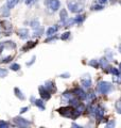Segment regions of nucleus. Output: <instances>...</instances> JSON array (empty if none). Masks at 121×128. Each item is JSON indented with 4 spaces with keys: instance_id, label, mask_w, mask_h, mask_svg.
<instances>
[{
    "instance_id": "obj_1",
    "label": "nucleus",
    "mask_w": 121,
    "mask_h": 128,
    "mask_svg": "<svg viewBox=\"0 0 121 128\" xmlns=\"http://www.w3.org/2000/svg\"><path fill=\"white\" fill-rule=\"evenodd\" d=\"M98 91L101 94L107 95L108 93H111L113 91V85L112 83H109L107 81H100L98 83Z\"/></svg>"
},
{
    "instance_id": "obj_2",
    "label": "nucleus",
    "mask_w": 121,
    "mask_h": 128,
    "mask_svg": "<svg viewBox=\"0 0 121 128\" xmlns=\"http://www.w3.org/2000/svg\"><path fill=\"white\" fill-rule=\"evenodd\" d=\"M45 4L47 5L52 12H56L61 7V3L58 0H47V1H45Z\"/></svg>"
},
{
    "instance_id": "obj_3",
    "label": "nucleus",
    "mask_w": 121,
    "mask_h": 128,
    "mask_svg": "<svg viewBox=\"0 0 121 128\" xmlns=\"http://www.w3.org/2000/svg\"><path fill=\"white\" fill-rule=\"evenodd\" d=\"M14 123L19 127H29V126H31V122H29L28 120H26V119H22V117H20V116H16L14 119Z\"/></svg>"
},
{
    "instance_id": "obj_4",
    "label": "nucleus",
    "mask_w": 121,
    "mask_h": 128,
    "mask_svg": "<svg viewBox=\"0 0 121 128\" xmlns=\"http://www.w3.org/2000/svg\"><path fill=\"white\" fill-rule=\"evenodd\" d=\"M58 113L62 114L63 116H66V117H71L72 116V111L73 109L71 107H62V108L58 109Z\"/></svg>"
},
{
    "instance_id": "obj_5",
    "label": "nucleus",
    "mask_w": 121,
    "mask_h": 128,
    "mask_svg": "<svg viewBox=\"0 0 121 128\" xmlns=\"http://www.w3.org/2000/svg\"><path fill=\"white\" fill-rule=\"evenodd\" d=\"M68 8H69V10H70V12H72V13H79L83 10V5L76 3V2H69Z\"/></svg>"
},
{
    "instance_id": "obj_6",
    "label": "nucleus",
    "mask_w": 121,
    "mask_h": 128,
    "mask_svg": "<svg viewBox=\"0 0 121 128\" xmlns=\"http://www.w3.org/2000/svg\"><path fill=\"white\" fill-rule=\"evenodd\" d=\"M38 90H39V94H40V96H42V99H43V100H48V99H50L51 93L48 92V91L46 90L44 87H39Z\"/></svg>"
},
{
    "instance_id": "obj_7",
    "label": "nucleus",
    "mask_w": 121,
    "mask_h": 128,
    "mask_svg": "<svg viewBox=\"0 0 121 128\" xmlns=\"http://www.w3.org/2000/svg\"><path fill=\"white\" fill-rule=\"evenodd\" d=\"M1 26H2V28L5 30V34H4V35H10L11 31H12V25H11L10 21L2 20L1 21Z\"/></svg>"
},
{
    "instance_id": "obj_8",
    "label": "nucleus",
    "mask_w": 121,
    "mask_h": 128,
    "mask_svg": "<svg viewBox=\"0 0 121 128\" xmlns=\"http://www.w3.org/2000/svg\"><path fill=\"white\" fill-rule=\"evenodd\" d=\"M73 94L77 96L78 99H85L86 97V93L83 89H80V88H77V89L73 90Z\"/></svg>"
},
{
    "instance_id": "obj_9",
    "label": "nucleus",
    "mask_w": 121,
    "mask_h": 128,
    "mask_svg": "<svg viewBox=\"0 0 121 128\" xmlns=\"http://www.w3.org/2000/svg\"><path fill=\"white\" fill-rule=\"evenodd\" d=\"M44 88L48 91V92H50V93L55 92V91H56V88H55V85H54V82H53V81H50V80H49V81H46V82H45Z\"/></svg>"
},
{
    "instance_id": "obj_10",
    "label": "nucleus",
    "mask_w": 121,
    "mask_h": 128,
    "mask_svg": "<svg viewBox=\"0 0 121 128\" xmlns=\"http://www.w3.org/2000/svg\"><path fill=\"white\" fill-rule=\"evenodd\" d=\"M18 35H19V37L21 40H27L29 37V35H30V32H29L28 29L22 28V29H19V30H18Z\"/></svg>"
},
{
    "instance_id": "obj_11",
    "label": "nucleus",
    "mask_w": 121,
    "mask_h": 128,
    "mask_svg": "<svg viewBox=\"0 0 121 128\" xmlns=\"http://www.w3.org/2000/svg\"><path fill=\"white\" fill-rule=\"evenodd\" d=\"M81 83H82V85L85 88V89L90 88L91 87V79H90L89 75H87V77H86V78H82V79H81Z\"/></svg>"
},
{
    "instance_id": "obj_12",
    "label": "nucleus",
    "mask_w": 121,
    "mask_h": 128,
    "mask_svg": "<svg viewBox=\"0 0 121 128\" xmlns=\"http://www.w3.org/2000/svg\"><path fill=\"white\" fill-rule=\"evenodd\" d=\"M58 30V27L57 26H54V27H50L49 29H48L47 31H46V35L47 36H51L53 35V34L56 33V31Z\"/></svg>"
},
{
    "instance_id": "obj_13",
    "label": "nucleus",
    "mask_w": 121,
    "mask_h": 128,
    "mask_svg": "<svg viewBox=\"0 0 121 128\" xmlns=\"http://www.w3.org/2000/svg\"><path fill=\"white\" fill-rule=\"evenodd\" d=\"M33 104L36 107H38L40 110H45L46 107H45V103H44V100H43V99H34Z\"/></svg>"
},
{
    "instance_id": "obj_14",
    "label": "nucleus",
    "mask_w": 121,
    "mask_h": 128,
    "mask_svg": "<svg viewBox=\"0 0 121 128\" xmlns=\"http://www.w3.org/2000/svg\"><path fill=\"white\" fill-rule=\"evenodd\" d=\"M2 45H3V47H7V48H9V49H15L16 48V44L12 41L4 42V43H2Z\"/></svg>"
},
{
    "instance_id": "obj_15",
    "label": "nucleus",
    "mask_w": 121,
    "mask_h": 128,
    "mask_svg": "<svg viewBox=\"0 0 121 128\" xmlns=\"http://www.w3.org/2000/svg\"><path fill=\"white\" fill-rule=\"evenodd\" d=\"M14 92H15V95H16V97H18L19 98L20 100H25V95L22 94V92H21V91L18 89V88H15L14 89Z\"/></svg>"
},
{
    "instance_id": "obj_16",
    "label": "nucleus",
    "mask_w": 121,
    "mask_h": 128,
    "mask_svg": "<svg viewBox=\"0 0 121 128\" xmlns=\"http://www.w3.org/2000/svg\"><path fill=\"white\" fill-rule=\"evenodd\" d=\"M60 16H61V20L62 23H64L67 18H68V13H67V11L65 9H62L61 12H60Z\"/></svg>"
},
{
    "instance_id": "obj_17",
    "label": "nucleus",
    "mask_w": 121,
    "mask_h": 128,
    "mask_svg": "<svg viewBox=\"0 0 121 128\" xmlns=\"http://www.w3.org/2000/svg\"><path fill=\"white\" fill-rule=\"evenodd\" d=\"M85 99H87L88 103H91L96 99V94L93 92H90V93H86V97Z\"/></svg>"
},
{
    "instance_id": "obj_18",
    "label": "nucleus",
    "mask_w": 121,
    "mask_h": 128,
    "mask_svg": "<svg viewBox=\"0 0 121 128\" xmlns=\"http://www.w3.org/2000/svg\"><path fill=\"white\" fill-rule=\"evenodd\" d=\"M0 12H1V14L3 17H7V16L10 15V9L7 7V5H3V7L1 8V10H0Z\"/></svg>"
},
{
    "instance_id": "obj_19",
    "label": "nucleus",
    "mask_w": 121,
    "mask_h": 128,
    "mask_svg": "<svg viewBox=\"0 0 121 128\" xmlns=\"http://www.w3.org/2000/svg\"><path fill=\"white\" fill-rule=\"evenodd\" d=\"M18 1H19V0H7V4L5 5H7L9 9H13V8L18 3Z\"/></svg>"
},
{
    "instance_id": "obj_20",
    "label": "nucleus",
    "mask_w": 121,
    "mask_h": 128,
    "mask_svg": "<svg viewBox=\"0 0 121 128\" xmlns=\"http://www.w3.org/2000/svg\"><path fill=\"white\" fill-rule=\"evenodd\" d=\"M99 65H101L102 66V68H108L109 66H108V61H107V59L106 58H102L101 60H100V63H99Z\"/></svg>"
},
{
    "instance_id": "obj_21",
    "label": "nucleus",
    "mask_w": 121,
    "mask_h": 128,
    "mask_svg": "<svg viewBox=\"0 0 121 128\" xmlns=\"http://www.w3.org/2000/svg\"><path fill=\"white\" fill-rule=\"evenodd\" d=\"M64 27H71L72 25H74V24H76V20H74V18H70V19H69V18H67V19L64 21Z\"/></svg>"
},
{
    "instance_id": "obj_22",
    "label": "nucleus",
    "mask_w": 121,
    "mask_h": 128,
    "mask_svg": "<svg viewBox=\"0 0 121 128\" xmlns=\"http://www.w3.org/2000/svg\"><path fill=\"white\" fill-rule=\"evenodd\" d=\"M69 104H70V105L72 106V107H74V108H76L77 106H79L80 105V101H79V99H78V98H69Z\"/></svg>"
},
{
    "instance_id": "obj_23",
    "label": "nucleus",
    "mask_w": 121,
    "mask_h": 128,
    "mask_svg": "<svg viewBox=\"0 0 121 128\" xmlns=\"http://www.w3.org/2000/svg\"><path fill=\"white\" fill-rule=\"evenodd\" d=\"M36 44H37V43H35V42H28V44H26V46L22 48V50H23V51H26L27 49H31V48H33Z\"/></svg>"
},
{
    "instance_id": "obj_24",
    "label": "nucleus",
    "mask_w": 121,
    "mask_h": 128,
    "mask_svg": "<svg viewBox=\"0 0 121 128\" xmlns=\"http://www.w3.org/2000/svg\"><path fill=\"white\" fill-rule=\"evenodd\" d=\"M74 20H76V24H82L83 21L85 20V16L82 15V14H79L76 18H74Z\"/></svg>"
},
{
    "instance_id": "obj_25",
    "label": "nucleus",
    "mask_w": 121,
    "mask_h": 128,
    "mask_svg": "<svg viewBox=\"0 0 121 128\" xmlns=\"http://www.w3.org/2000/svg\"><path fill=\"white\" fill-rule=\"evenodd\" d=\"M107 72H109L111 74H113L115 77H117V76H120V72H119V69H118L117 67H113L111 68L109 71H107Z\"/></svg>"
},
{
    "instance_id": "obj_26",
    "label": "nucleus",
    "mask_w": 121,
    "mask_h": 128,
    "mask_svg": "<svg viewBox=\"0 0 121 128\" xmlns=\"http://www.w3.org/2000/svg\"><path fill=\"white\" fill-rule=\"evenodd\" d=\"M30 25H31V27L33 29H38V26H39V21L37 20V19H33L30 23Z\"/></svg>"
},
{
    "instance_id": "obj_27",
    "label": "nucleus",
    "mask_w": 121,
    "mask_h": 128,
    "mask_svg": "<svg viewBox=\"0 0 121 128\" xmlns=\"http://www.w3.org/2000/svg\"><path fill=\"white\" fill-rule=\"evenodd\" d=\"M88 64H89L90 66H93V67H95V68H98L99 67V62L97 60H90Z\"/></svg>"
},
{
    "instance_id": "obj_28",
    "label": "nucleus",
    "mask_w": 121,
    "mask_h": 128,
    "mask_svg": "<svg viewBox=\"0 0 121 128\" xmlns=\"http://www.w3.org/2000/svg\"><path fill=\"white\" fill-rule=\"evenodd\" d=\"M5 76H7V69L0 68V78H3Z\"/></svg>"
},
{
    "instance_id": "obj_29",
    "label": "nucleus",
    "mask_w": 121,
    "mask_h": 128,
    "mask_svg": "<svg viewBox=\"0 0 121 128\" xmlns=\"http://www.w3.org/2000/svg\"><path fill=\"white\" fill-rule=\"evenodd\" d=\"M12 71H14V72H16V71H19V68H20V65L19 64H17V63H14V64H12L11 65V67H10Z\"/></svg>"
},
{
    "instance_id": "obj_30",
    "label": "nucleus",
    "mask_w": 121,
    "mask_h": 128,
    "mask_svg": "<svg viewBox=\"0 0 121 128\" xmlns=\"http://www.w3.org/2000/svg\"><path fill=\"white\" fill-rule=\"evenodd\" d=\"M13 59L12 56H9V57H7V58H4V59H2V60H0V63H9L11 62V60Z\"/></svg>"
},
{
    "instance_id": "obj_31",
    "label": "nucleus",
    "mask_w": 121,
    "mask_h": 128,
    "mask_svg": "<svg viewBox=\"0 0 121 128\" xmlns=\"http://www.w3.org/2000/svg\"><path fill=\"white\" fill-rule=\"evenodd\" d=\"M69 36H70V32H65L64 34H62L61 40H63V41H66V40L69 39Z\"/></svg>"
},
{
    "instance_id": "obj_32",
    "label": "nucleus",
    "mask_w": 121,
    "mask_h": 128,
    "mask_svg": "<svg viewBox=\"0 0 121 128\" xmlns=\"http://www.w3.org/2000/svg\"><path fill=\"white\" fill-rule=\"evenodd\" d=\"M103 9H104V7L102 4H97V5H93V10H95V11H101Z\"/></svg>"
},
{
    "instance_id": "obj_33",
    "label": "nucleus",
    "mask_w": 121,
    "mask_h": 128,
    "mask_svg": "<svg viewBox=\"0 0 121 128\" xmlns=\"http://www.w3.org/2000/svg\"><path fill=\"white\" fill-rule=\"evenodd\" d=\"M43 32H44V31H43V29H39V30H35V31H34V33H33V36L34 37H36V36H40V35H42V33H43Z\"/></svg>"
},
{
    "instance_id": "obj_34",
    "label": "nucleus",
    "mask_w": 121,
    "mask_h": 128,
    "mask_svg": "<svg viewBox=\"0 0 121 128\" xmlns=\"http://www.w3.org/2000/svg\"><path fill=\"white\" fill-rule=\"evenodd\" d=\"M9 127V124L4 121H0V128H7Z\"/></svg>"
},
{
    "instance_id": "obj_35",
    "label": "nucleus",
    "mask_w": 121,
    "mask_h": 128,
    "mask_svg": "<svg viewBox=\"0 0 121 128\" xmlns=\"http://www.w3.org/2000/svg\"><path fill=\"white\" fill-rule=\"evenodd\" d=\"M56 39H57V37H56V35H54V36H53V35H51L50 37H49V39H47V40H46V43H49V42H53V41H55V40Z\"/></svg>"
},
{
    "instance_id": "obj_36",
    "label": "nucleus",
    "mask_w": 121,
    "mask_h": 128,
    "mask_svg": "<svg viewBox=\"0 0 121 128\" xmlns=\"http://www.w3.org/2000/svg\"><path fill=\"white\" fill-rule=\"evenodd\" d=\"M114 126H115V121H109L108 123H107V125H106L107 128H112Z\"/></svg>"
},
{
    "instance_id": "obj_37",
    "label": "nucleus",
    "mask_w": 121,
    "mask_h": 128,
    "mask_svg": "<svg viewBox=\"0 0 121 128\" xmlns=\"http://www.w3.org/2000/svg\"><path fill=\"white\" fill-rule=\"evenodd\" d=\"M63 96L69 99V98H71V97H72V94H71V93H69V92H65V93L63 94Z\"/></svg>"
},
{
    "instance_id": "obj_38",
    "label": "nucleus",
    "mask_w": 121,
    "mask_h": 128,
    "mask_svg": "<svg viewBox=\"0 0 121 128\" xmlns=\"http://www.w3.org/2000/svg\"><path fill=\"white\" fill-rule=\"evenodd\" d=\"M35 59H36V57H35V56H34V57L31 59V61H30V62H28V63H27V65H28V66H31L32 64H33L34 62H35Z\"/></svg>"
},
{
    "instance_id": "obj_39",
    "label": "nucleus",
    "mask_w": 121,
    "mask_h": 128,
    "mask_svg": "<svg viewBox=\"0 0 121 128\" xmlns=\"http://www.w3.org/2000/svg\"><path fill=\"white\" fill-rule=\"evenodd\" d=\"M116 108H117V112L120 113L121 112V109H120V101H117L116 103Z\"/></svg>"
},
{
    "instance_id": "obj_40",
    "label": "nucleus",
    "mask_w": 121,
    "mask_h": 128,
    "mask_svg": "<svg viewBox=\"0 0 121 128\" xmlns=\"http://www.w3.org/2000/svg\"><path fill=\"white\" fill-rule=\"evenodd\" d=\"M29 110V107H23V108L20 109V113H25V112H27Z\"/></svg>"
},
{
    "instance_id": "obj_41",
    "label": "nucleus",
    "mask_w": 121,
    "mask_h": 128,
    "mask_svg": "<svg viewBox=\"0 0 121 128\" xmlns=\"http://www.w3.org/2000/svg\"><path fill=\"white\" fill-rule=\"evenodd\" d=\"M62 78H68V77H70V74L69 73H65V74H62L61 75Z\"/></svg>"
},
{
    "instance_id": "obj_42",
    "label": "nucleus",
    "mask_w": 121,
    "mask_h": 128,
    "mask_svg": "<svg viewBox=\"0 0 121 128\" xmlns=\"http://www.w3.org/2000/svg\"><path fill=\"white\" fill-rule=\"evenodd\" d=\"M25 2H26V4H31L33 2V0H26Z\"/></svg>"
},
{
    "instance_id": "obj_43",
    "label": "nucleus",
    "mask_w": 121,
    "mask_h": 128,
    "mask_svg": "<svg viewBox=\"0 0 121 128\" xmlns=\"http://www.w3.org/2000/svg\"><path fill=\"white\" fill-rule=\"evenodd\" d=\"M72 127H79V128H81V126H80V125L76 124V123H72Z\"/></svg>"
},
{
    "instance_id": "obj_44",
    "label": "nucleus",
    "mask_w": 121,
    "mask_h": 128,
    "mask_svg": "<svg viewBox=\"0 0 121 128\" xmlns=\"http://www.w3.org/2000/svg\"><path fill=\"white\" fill-rule=\"evenodd\" d=\"M99 1H100V3H101V4H103V3H106L107 0H99Z\"/></svg>"
}]
</instances>
